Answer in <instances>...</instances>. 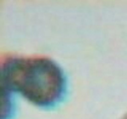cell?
I'll return each instance as SVG.
<instances>
[{"label":"cell","mask_w":127,"mask_h":119,"mask_svg":"<svg viewBox=\"0 0 127 119\" xmlns=\"http://www.w3.org/2000/svg\"><path fill=\"white\" fill-rule=\"evenodd\" d=\"M1 86L4 92L16 91L30 102L50 107L66 91V77L60 65L49 56L3 55Z\"/></svg>","instance_id":"obj_1"}]
</instances>
